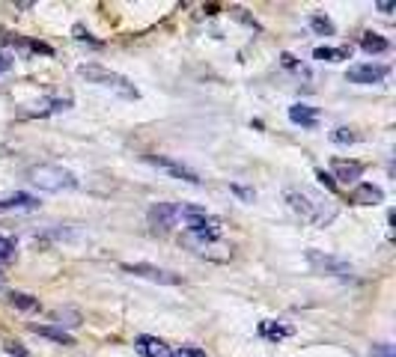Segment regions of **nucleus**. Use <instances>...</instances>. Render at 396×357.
<instances>
[{
    "instance_id": "obj_31",
    "label": "nucleus",
    "mask_w": 396,
    "mask_h": 357,
    "mask_svg": "<svg viewBox=\"0 0 396 357\" xmlns=\"http://www.w3.org/2000/svg\"><path fill=\"white\" fill-rule=\"evenodd\" d=\"M4 348H6V354H12V357H30V354H27V351H24L19 343H6Z\"/></svg>"
},
{
    "instance_id": "obj_2",
    "label": "nucleus",
    "mask_w": 396,
    "mask_h": 357,
    "mask_svg": "<svg viewBox=\"0 0 396 357\" xmlns=\"http://www.w3.org/2000/svg\"><path fill=\"white\" fill-rule=\"evenodd\" d=\"M27 179L36 185L39 191H48V194H60V191L78 188V176L72 173V170L60 167V164H36V167H30Z\"/></svg>"
},
{
    "instance_id": "obj_24",
    "label": "nucleus",
    "mask_w": 396,
    "mask_h": 357,
    "mask_svg": "<svg viewBox=\"0 0 396 357\" xmlns=\"http://www.w3.org/2000/svg\"><path fill=\"white\" fill-rule=\"evenodd\" d=\"M331 140L340 143V146H349V143L358 140V134H355L352 128H334V131H331Z\"/></svg>"
},
{
    "instance_id": "obj_1",
    "label": "nucleus",
    "mask_w": 396,
    "mask_h": 357,
    "mask_svg": "<svg viewBox=\"0 0 396 357\" xmlns=\"http://www.w3.org/2000/svg\"><path fill=\"white\" fill-rule=\"evenodd\" d=\"M283 200H286V206L295 214H298L301 220H307V224H313V227H328L337 217V206H334V202H328L325 197L313 194L307 188H286Z\"/></svg>"
},
{
    "instance_id": "obj_6",
    "label": "nucleus",
    "mask_w": 396,
    "mask_h": 357,
    "mask_svg": "<svg viewBox=\"0 0 396 357\" xmlns=\"http://www.w3.org/2000/svg\"><path fill=\"white\" fill-rule=\"evenodd\" d=\"M307 262L310 268H316L319 274H331V277H352V265L340 259V257H331V253H322V250H307Z\"/></svg>"
},
{
    "instance_id": "obj_15",
    "label": "nucleus",
    "mask_w": 396,
    "mask_h": 357,
    "mask_svg": "<svg viewBox=\"0 0 396 357\" xmlns=\"http://www.w3.org/2000/svg\"><path fill=\"white\" fill-rule=\"evenodd\" d=\"M33 209H39V200L30 194H12L0 200V212H33Z\"/></svg>"
},
{
    "instance_id": "obj_13",
    "label": "nucleus",
    "mask_w": 396,
    "mask_h": 357,
    "mask_svg": "<svg viewBox=\"0 0 396 357\" xmlns=\"http://www.w3.org/2000/svg\"><path fill=\"white\" fill-rule=\"evenodd\" d=\"M349 200L355 202V206H378V202H385V191L378 188V185H358V188L349 194Z\"/></svg>"
},
{
    "instance_id": "obj_18",
    "label": "nucleus",
    "mask_w": 396,
    "mask_h": 357,
    "mask_svg": "<svg viewBox=\"0 0 396 357\" xmlns=\"http://www.w3.org/2000/svg\"><path fill=\"white\" fill-rule=\"evenodd\" d=\"M6 301L12 304L15 310H24V313H36V310H39V298H33V295H27V292H9Z\"/></svg>"
},
{
    "instance_id": "obj_3",
    "label": "nucleus",
    "mask_w": 396,
    "mask_h": 357,
    "mask_svg": "<svg viewBox=\"0 0 396 357\" xmlns=\"http://www.w3.org/2000/svg\"><path fill=\"white\" fill-rule=\"evenodd\" d=\"M78 75L84 78V81H90V83H95V87L113 90L117 95H123V98H137V95H140L137 87H135V83H131L128 78H123V75H117V72L105 69V66L87 63V66H80V69H78Z\"/></svg>"
},
{
    "instance_id": "obj_12",
    "label": "nucleus",
    "mask_w": 396,
    "mask_h": 357,
    "mask_svg": "<svg viewBox=\"0 0 396 357\" xmlns=\"http://www.w3.org/2000/svg\"><path fill=\"white\" fill-rule=\"evenodd\" d=\"M135 348L143 354V357H173V348L164 343V339H158V336H137L135 339Z\"/></svg>"
},
{
    "instance_id": "obj_7",
    "label": "nucleus",
    "mask_w": 396,
    "mask_h": 357,
    "mask_svg": "<svg viewBox=\"0 0 396 357\" xmlns=\"http://www.w3.org/2000/svg\"><path fill=\"white\" fill-rule=\"evenodd\" d=\"M123 271H125V274L143 277V280L161 283V286H179V283H182V277H179V274H173V271H164L158 265H150V262H125Z\"/></svg>"
},
{
    "instance_id": "obj_36",
    "label": "nucleus",
    "mask_w": 396,
    "mask_h": 357,
    "mask_svg": "<svg viewBox=\"0 0 396 357\" xmlns=\"http://www.w3.org/2000/svg\"><path fill=\"white\" fill-rule=\"evenodd\" d=\"M0 286H4V274H0Z\"/></svg>"
},
{
    "instance_id": "obj_26",
    "label": "nucleus",
    "mask_w": 396,
    "mask_h": 357,
    "mask_svg": "<svg viewBox=\"0 0 396 357\" xmlns=\"http://www.w3.org/2000/svg\"><path fill=\"white\" fill-rule=\"evenodd\" d=\"M72 33H75V39H78V42H87V45H93V48H102V42L93 39L90 33L84 30V24H75V27H72Z\"/></svg>"
},
{
    "instance_id": "obj_16",
    "label": "nucleus",
    "mask_w": 396,
    "mask_h": 357,
    "mask_svg": "<svg viewBox=\"0 0 396 357\" xmlns=\"http://www.w3.org/2000/svg\"><path fill=\"white\" fill-rule=\"evenodd\" d=\"M360 48L367 51V54H387L390 51V42L385 39V36H378V33H364V36H360Z\"/></svg>"
},
{
    "instance_id": "obj_22",
    "label": "nucleus",
    "mask_w": 396,
    "mask_h": 357,
    "mask_svg": "<svg viewBox=\"0 0 396 357\" xmlns=\"http://www.w3.org/2000/svg\"><path fill=\"white\" fill-rule=\"evenodd\" d=\"M51 319L60 325V331H63V328H78V325H80V313H78V310H54Z\"/></svg>"
},
{
    "instance_id": "obj_4",
    "label": "nucleus",
    "mask_w": 396,
    "mask_h": 357,
    "mask_svg": "<svg viewBox=\"0 0 396 357\" xmlns=\"http://www.w3.org/2000/svg\"><path fill=\"white\" fill-rule=\"evenodd\" d=\"M179 220H185V232H191V235H214V238H221V232H224V220L209 214L200 206H179Z\"/></svg>"
},
{
    "instance_id": "obj_25",
    "label": "nucleus",
    "mask_w": 396,
    "mask_h": 357,
    "mask_svg": "<svg viewBox=\"0 0 396 357\" xmlns=\"http://www.w3.org/2000/svg\"><path fill=\"white\" fill-rule=\"evenodd\" d=\"M12 259H15V242L0 235V262H12Z\"/></svg>"
},
{
    "instance_id": "obj_32",
    "label": "nucleus",
    "mask_w": 396,
    "mask_h": 357,
    "mask_svg": "<svg viewBox=\"0 0 396 357\" xmlns=\"http://www.w3.org/2000/svg\"><path fill=\"white\" fill-rule=\"evenodd\" d=\"M280 66H283V69H295V66H298V60H295L289 51H286V54H280Z\"/></svg>"
},
{
    "instance_id": "obj_34",
    "label": "nucleus",
    "mask_w": 396,
    "mask_h": 357,
    "mask_svg": "<svg viewBox=\"0 0 396 357\" xmlns=\"http://www.w3.org/2000/svg\"><path fill=\"white\" fill-rule=\"evenodd\" d=\"M203 12H206V15H218L221 6H218V4H209V6H203Z\"/></svg>"
},
{
    "instance_id": "obj_30",
    "label": "nucleus",
    "mask_w": 396,
    "mask_h": 357,
    "mask_svg": "<svg viewBox=\"0 0 396 357\" xmlns=\"http://www.w3.org/2000/svg\"><path fill=\"white\" fill-rule=\"evenodd\" d=\"M372 357H393V346H387V343L372 346Z\"/></svg>"
},
{
    "instance_id": "obj_11",
    "label": "nucleus",
    "mask_w": 396,
    "mask_h": 357,
    "mask_svg": "<svg viewBox=\"0 0 396 357\" xmlns=\"http://www.w3.org/2000/svg\"><path fill=\"white\" fill-rule=\"evenodd\" d=\"M364 176V164L360 161H345V158H334L331 161V179L343 182V185H352Z\"/></svg>"
},
{
    "instance_id": "obj_27",
    "label": "nucleus",
    "mask_w": 396,
    "mask_h": 357,
    "mask_svg": "<svg viewBox=\"0 0 396 357\" xmlns=\"http://www.w3.org/2000/svg\"><path fill=\"white\" fill-rule=\"evenodd\" d=\"M173 357H209V354H206V351H200V348H194V346H185V348L173 351Z\"/></svg>"
},
{
    "instance_id": "obj_5",
    "label": "nucleus",
    "mask_w": 396,
    "mask_h": 357,
    "mask_svg": "<svg viewBox=\"0 0 396 357\" xmlns=\"http://www.w3.org/2000/svg\"><path fill=\"white\" fill-rule=\"evenodd\" d=\"M182 244L191 247V253H197V257L212 259V262H229V259H233V247L224 244L221 238H214V235H191V232H185Z\"/></svg>"
},
{
    "instance_id": "obj_33",
    "label": "nucleus",
    "mask_w": 396,
    "mask_h": 357,
    "mask_svg": "<svg viewBox=\"0 0 396 357\" xmlns=\"http://www.w3.org/2000/svg\"><path fill=\"white\" fill-rule=\"evenodd\" d=\"M9 69H12V60L6 54H0V75H6Z\"/></svg>"
},
{
    "instance_id": "obj_28",
    "label": "nucleus",
    "mask_w": 396,
    "mask_h": 357,
    "mask_svg": "<svg viewBox=\"0 0 396 357\" xmlns=\"http://www.w3.org/2000/svg\"><path fill=\"white\" fill-rule=\"evenodd\" d=\"M229 191H233L236 197H241L244 202H254V191H251V188H241V185H229Z\"/></svg>"
},
{
    "instance_id": "obj_14",
    "label": "nucleus",
    "mask_w": 396,
    "mask_h": 357,
    "mask_svg": "<svg viewBox=\"0 0 396 357\" xmlns=\"http://www.w3.org/2000/svg\"><path fill=\"white\" fill-rule=\"evenodd\" d=\"M289 119L301 128H316L319 125V108H310V105H292L289 108Z\"/></svg>"
},
{
    "instance_id": "obj_17",
    "label": "nucleus",
    "mask_w": 396,
    "mask_h": 357,
    "mask_svg": "<svg viewBox=\"0 0 396 357\" xmlns=\"http://www.w3.org/2000/svg\"><path fill=\"white\" fill-rule=\"evenodd\" d=\"M30 331H33V333H39V336H45V339H54V343H60V346H75V336H72V333H66V331H60V328L30 325Z\"/></svg>"
},
{
    "instance_id": "obj_20",
    "label": "nucleus",
    "mask_w": 396,
    "mask_h": 357,
    "mask_svg": "<svg viewBox=\"0 0 396 357\" xmlns=\"http://www.w3.org/2000/svg\"><path fill=\"white\" fill-rule=\"evenodd\" d=\"M259 336L271 339V343H280V339L292 336V328H283V325H274V321H262L259 325Z\"/></svg>"
},
{
    "instance_id": "obj_10",
    "label": "nucleus",
    "mask_w": 396,
    "mask_h": 357,
    "mask_svg": "<svg viewBox=\"0 0 396 357\" xmlns=\"http://www.w3.org/2000/svg\"><path fill=\"white\" fill-rule=\"evenodd\" d=\"M150 224L161 232H167L179 224V206H173V202H155V206L150 209Z\"/></svg>"
},
{
    "instance_id": "obj_9",
    "label": "nucleus",
    "mask_w": 396,
    "mask_h": 357,
    "mask_svg": "<svg viewBox=\"0 0 396 357\" xmlns=\"http://www.w3.org/2000/svg\"><path fill=\"white\" fill-rule=\"evenodd\" d=\"M387 66H378V63H360V66H352L349 72H345V78H349L352 83H364V87H370V83H382L387 78Z\"/></svg>"
},
{
    "instance_id": "obj_8",
    "label": "nucleus",
    "mask_w": 396,
    "mask_h": 357,
    "mask_svg": "<svg viewBox=\"0 0 396 357\" xmlns=\"http://www.w3.org/2000/svg\"><path fill=\"white\" fill-rule=\"evenodd\" d=\"M143 161L146 164H152V167H158V170H164V173H170V176H176V179H182V182H188V185H200L203 179L194 173L191 167H185V164H179V161H173V158H164V155H143Z\"/></svg>"
},
{
    "instance_id": "obj_35",
    "label": "nucleus",
    "mask_w": 396,
    "mask_h": 357,
    "mask_svg": "<svg viewBox=\"0 0 396 357\" xmlns=\"http://www.w3.org/2000/svg\"><path fill=\"white\" fill-rule=\"evenodd\" d=\"M378 9H382V12H390L393 9V4H387V0H382V4H375Z\"/></svg>"
},
{
    "instance_id": "obj_29",
    "label": "nucleus",
    "mask_w": 396,
    "mask_h": 357,
    "mask_svg": "<svg viewBox=\"0 0 396 357\" xmlns=\"http://www.w3.org/2000/svg\"><path fill=\"white\" fill-rule=\"evenodd\" d=\"M316 179H319L322 185H325L328 191H337V182L331 179V173H325V170H316Z\"/></svg>"
},
{
    "instance_id": "obj_21",
    "label": "nucleus",
    "mask_w": 396,
    "mask_h": 357,
    "mask_svg": "<svg viewBox=\"0 0 396 357\" xmlns=\"http://www.w3.org/2000/svg\"><path fill=\"white\" fill-rule=\"evenodd\" d=\"M66 108H72V98H48V101H42V105L33 108L30 113L45 116V113H60V110H66Z\"/></svg>"
},
{
    "instance_id": "obj_19",
    "label": "nucleus",
    "mask_w": 396,
    "mask_h": 357,
    "mask_svg": "<svg viewBox=\"0 0 396 357\" xmlns=\"http://www.w3.org/2000/svg\"><path fill=\"white\" fill-rule=\"evenodd\" d=\"M313 57H316V60H325V63H340V60H349L352 51H349V48H328V45H322V48L313 51Z\"/></svg>"
},
{
    "instance_id": "obj_23",
    "label": "nucleus",
    "mask_w": 396,
    "mask_h": 357,
    "mask_svg": "<svg viewBox=\"0 0 396 357\" xmlns=\"http://www.w3.org/2000/svg\"><path fill=\"white\" fill-rule=\"evenodd\" d=\"M310 27H313V33H319V36H334V24H331V19H325V15H310Z\"/></svg>"
}]
</instances>
